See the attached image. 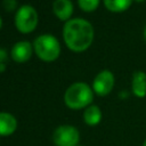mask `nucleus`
Returning <instances> with one entry per match:
<instances>
[{"label": "nucleus", "mask_w": 146, "mask_h": 146, "mask_svg": "<svg viewBox=\"0 0 146 146\" xmlns=\"http://www.w3.org/2000/svg\"><path fill=\"white\" fill-rule=\"evenodd\" d=\"M94 27L90 22L83 18H71L65 22L63 38L67 48L74 52L87 50L94 41Z\"/></svg>", "instance_id": "1"}, {"label": "nucleus", "mask_w": 146, "mask_h": 146, "mask_svg": "<svg viewBox=\"0 0 146 146\" xmlns=\"http://www.w3.org/2000/svg\"><path fill=\"white\" fill-rule=\"evenodd\" d=\"M94 94L92 88L86 82H75L66 89L64 103L71 110L87 108L94 100Z\"/></svg>", "instance_id": "2"}, {"label": "nucleus", "mask_w": 146, "mask_h": 146, "mask_svg": "<svg viewBox=\"0 0 146 146\" xmlns=\"http://www.w3.org/2000/svg\"><path fill=\"white\" fill-rule=\"evenodd\" d=\"M33 50L43 62H54L60 54V44L52 34H41L33 41Z\"/></svg>", "instance_id": "3"}, {"label": "nucleus", "mask_w": 146, "mask_h": 146, "mask_svg": "<svg viewBox=\"0 0 146 146\" xmlns=\"http://www.w3.org/2000/svg\"><path fill=\"white\" fill-rule=\"evenodd\" d=\"M39 16L34 7L30 5L21 6L15 13V26L21 33H31L35 30Z\"/></svg>", "instance_id": "4"}, {"label": "nucleus", "mask_w": 146, "mask_h": 146, "mask_svg": "<svg viewBox=\"0 0 146 146\" xmlns=\"http://www.w3.org/2000/svg\"><path fill=\"white\" fill-rule=\"evenodd\" d=\"M80 141V131L71 124L58 125L52 132V143L55 146H78Z\"/></svg>", "instance_id": "5"}, {"label": "nucleus", "mask_w": 146, "mask_h": 146, "mask_svg": "<svg viewBox=\"0 0 146 146\" xmlns=\"http://www.w3.org/2000/svg\"><path fill=\"white\" fill-rule=\"evenodd\" d=\"M115 78L110 70L100 71L92 81V90L97 96L104 97L107 96L114 88Z\"/></svg>", "instance_id": "6"}, {"label": "nucleus", "mask_w": 146, "mask_h": 146, "mask_svg": "<svg viewBox=\"0 0 146 146\" xmlns=\"http://www.w3.org/2000/svg\"><path fill=\"white\" fill-rule=\"evenodd\" d=\"M32 52L33 44H31L29 41H18L13 46L10 50V56L16 63H25L31 58Z\"/></svg>", "instance_id": "7"}, {"label": "nucleus", "mask_w": 146, "mask_h": 146, "mask_svg": "<svg viewBox=\"0 0 146 146\" xmlns=\"http://www.w3.org/2000/svg\"><path fill=\"white\" fill-rule=\"evenodd\" d=\"M17 119L9 112H0V137L11 136L17 130Z\"/></svg>", "instance_id": "8"}, {"label": "nucleus", "mask_w": 146, "mask_h": 146, "mask_svg": "<svg viewBox=\"0 0 146 146\" xmlns=\"http://www.w3.org/2000/svg\"><path fill=\"white\" fill-rule=\"evenodd\" d=\"M131 91L135 97H146V73L144 71H136L131 78Z\"/></svg>", "instance_id": "9"}, {"label": "nucleus", "mask_w": 146, "mask_h": 146, "mask_svg": "<svg viewBox=\"0 0 146 146\" xmlns=\"http://www.w3.org/2000/svg\"><path fill=\"white\" fill-rule=\"evenodd\" d=\"M73 9L74 8L71 0H55L52 3V11L60 21H70Z\"/></svg>", "instance_id": "10"}, {"label": "nucleus", "mask_w": 146, "mask_h": 146, "mask_svg": "<svg viewBox=\"0 0 146 146\" xmlns=\"http://www.w3.org/2000/svg\"><path fill=\"white\" fill-rule=\"evenodd\" d=\"M102 119H103V113H102V110L99 108V106L91 104L87 108H84L83 121L87 125H89V127L98 125L100 123Z\"/></svg>", "instance_id": "11"}, {"label": "nucleus", "mask_w": 146, "mask_h": 146, "mask_svg": "<svg viewBox=\"0 0 146 146\" xmlns=\"http://www.w3.org/2000/svg\"><path fill=\"white\" fill-rule=\"evenodd\" d=\"M132 0H104V6L112 13H123L130 8Z\"/></svg>", "instance_id": "12"}, {"label": "nucleus", "mask_w": 146, "mask_h": 146, "mask_svg": "<svg viewBox=\"0 0 146 146\" xmlns=\"http://www.w3.org/2000/svg\"><path fill=\"white\" fill-rule=\"evenodd\" d=\"M99 2H100V0H78L79 7L83 11H87V13L95 11L98 8Z\"/></svg>", "instance_id": "13"}, {"label": "nucleus", "mask_w": 146, "mask_h": 146, "mask_svg": "<svg viewBox=\"0 0 146 146\" xmlns=\"http://www.w3.org/2000/svg\"><path fill=\"white\" fill-rule=\"evenodd\" d=\"M2 6L7 11H13L14 9H16L17 2H16V0H3Z\"/></svg>", "instance_id": "14"}, {"label": "nucleus", "mask_w": 146, "mask_h": 146, "mask_svg": "<svg viewBox=\"0 0 146 146\" xmlns=\"http://www.w3.org/2000/svg\"><path fill=\"white\" fill-rule=\"evenodd\" d=\"M8 58V54L3 48H0V64H5Z\"/></svg>", "instance_id": "15"}, {"label": "nucleus", "mask_w": 146, "mask_h": 146, "mask_svg": "<svg viewBox=\"0 0 146 146\" xmlns=\"http://www.w3.org/2000/svg\"><path fill=\"white\" fill-rule=\"evenodd\" d=\"M6 70V65L5 64H0V73H2Z\"/></svg>", "instance_id": "16"}, {"label": "nucleus", "mask_w": 146, "mask_h": 146, "mask_svg": "<svg viewBox=\"0 0 146 146\" xmlns=\"http://www.w3.org/2000/svg\"><path fill=\"white\" fill-rule=\"evenodd\" d=\"M144 36H145V39H146V26H145V29H144Z\"/></svg>", "instance_id": "17"}, {"label": "nucleus", "mask_w": 146, "mask_h": 146, "mask_svg": "<svg viewBox=\"0 0 146 146\" xmlns=\"http://www.w3.org/2000/svg\"><path fill=\"white\" fill-rule=\"evenodd\" d=\"M1 26H2V18H1V16H0V29H1Z\"/></svg>", "instance_id": "18"}, {"label": "nucleus", "mask_w": 146, "mask_h": 146, "mask_svg": "<svg viewBox=\"0 0 146 146\" xmlns=\"http://www.w3.org/2000/svg\"><path fill=\"white\" fill-rule=\"evenodd\" d=\"M141 146H146V139L143 141V144H141Z\"/></svg>", "instance_id": "19"}, {"label": "nucleus", "mask_w": 146, "mask_h": 146, "mask_svg": "<svg viewBox=\"0 0 146 146\" xmlns=\"http://www.w3.org/2000/svg\"><path fill=\"white\" fill-rule=\"evenodd\" d=\"M135 1H136V2H144L145 0H135Z\"/></svg>", "instance_id": "20"}, {"label": "nucleus", "mask_w": 146, "mask_h": 146, "mask_svg": "<svg viewBox=\"0 0 146 146\" xmlns=\"http://www.w3.org/2000/svg\"><path fill=\"white\" fill-rule=\"evenodd\" d=\"M78 146H83V145H80V144H79V145H78Z\"/></svg>", "instance_id": "21"}]
</instances>
